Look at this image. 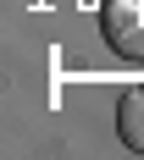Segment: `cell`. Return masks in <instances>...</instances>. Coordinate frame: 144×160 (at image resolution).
<instances>
[{
    "mask_svg": "<svg viewBox=\"0 0 144 160\" xmlns=\"http://www.w3.org/2000/svg\"><path fill=\"white\" fill-rule=\"evenodd\" d=\"M116 132L133 155H144V88H128L116 99Z\"/></svg>",
    "mask_w": 144,
    "mask_h": 160,
    "instance_id": "2",
    "label": "cell"
},
{
    "mask_svg": "<svg viewBox=\"0 0 144 160\" xmlns=\"http://www.w3.org/2000/svg\"><path fill=\"white\" fill-rule=\"evenodd\" d=\"M100 28H105L116 55L144 61V0H105L100 6Z\"/></svg>",
    "mask_w": 144,
    "mask_h": 160,
    "instance_id": "1",
    "label": "cell"
}]
</instances>
